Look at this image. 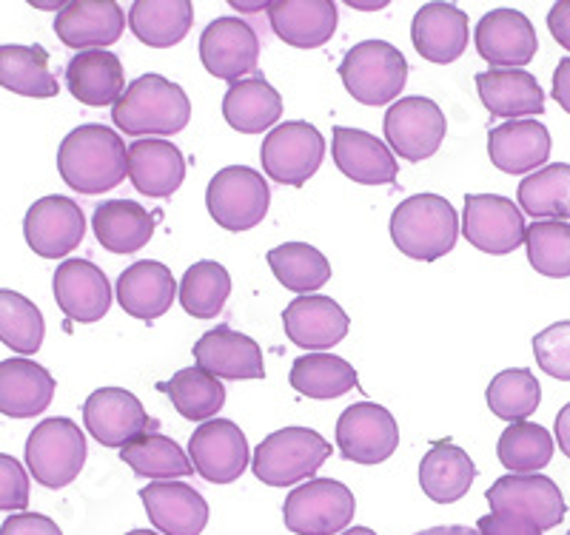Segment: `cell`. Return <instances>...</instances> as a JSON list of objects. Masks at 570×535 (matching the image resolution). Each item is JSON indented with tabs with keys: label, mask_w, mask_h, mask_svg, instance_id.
Returning <instances> with one entry per match:
<instances>
[{
	"label": "cell",
	"mask_w": 570,
	"mask_h": 535,
	"mask_svg": "<svg viewBox=\"0 0 570 535\" xmlns=\"http://www.w3.org/2000/svg\"><path fill=\"white\" fill-rule=\"evenodd\" d=\"M331 155L340 171L360 186H394L396 182L394 155L383 140H376L368 131L334 126Z\"/></svg>",
	"instance_id": "cb8c5ba5"
},
{
	"label": "cell",
	"mask_w": 570,
	"mask_h": 535,
	"mask_svg": "<svg viewBox=\"0 0 570 535\" xmlns=\"http://www.w3.org/2000/svg\"><path fill=\"white\" fill-rule=\"evenodd\" d=\"M485 399L493 416L517 425V422H525L528 416L537 413L539 402H542V387L531 370L508 368L493 376L485 390Z\"/></svg>",
	"instance_id": "ee69618b"
},
{
	"label": "cell",
	"mask_w": 570,
	"mask_h": 535,
	"mask_svg": "<svg viewBox=\"0 0 570 535\" xmlns=\"http://www.w3.org/2000/svg\"><path fill=\"white\" fill-rule=\"evenodd\" d=\"M83 422L91 439H98L104 447H120L124 450L140 433L160 427L142 410L140 399L124 387H100L86 399Z\"/></svg>",
	"instance_id": "5bb4252c"
},
{
	"label": "cell",
	"mask_w": 570,
	"mask_h": 535,
	"mask_svg": "<svg viewBox=\"0 0 570 535\" xmlns=\"http://www.w3.org/2000/svg\"><path fill=\"white\" fill-rule=\"evenodd\" d=\"M528 259L548 279L570 277V222L542 220L528 228Z\"/></svg>",
	"instance_id": "7dc6e473"
},
{
	"label": "cell",
	"mask_w": 570,
	"mask_h": 535,
	"mask_svg": "<svg viewBox=\"0 0 570 535\" xmlns=\"http://www.w3.org/2000/svg\"><path fill=\"white\" fill-rule=\"evenodd\" d=\"M188 458L195 473L212 484H232L248 467L246 433L228 419L203 422L188 439Z\"/></svg>",
	"instance_id": "2e32d148"
},
{
	"label": "cell",
	"mask_w": 570,
	"mask_h": 535,
	"mask_svg": "<svg viewBox=\"0 0 570 535\" xmlns=\"http://www.w3.org/2000/svg\"><path fill=\"white\" fill-rule=\"evenodd\" d=\"M268 265L279 285L294 294H312L331 279V262L308 242H285L268 251Z\"/></svg>",
	"instance_id": "b9f144b4"
},
{
	"label": "cell",
	"mask_w": 570,
	"mask_h": 535,
	"mask_svg": "<svg viewBox=\"0 0 570 535\" xmlns=\"http://www.w3.org/2000/svg\"><path fill=\"white\" fill-rule=\"evenodd\" d=\"M23 237L38 257H69L83 242L86 217L75 200L60 197V194H49V197H40L27 211Z\"/></svg>",
	"instance_id": "9a60e30c"
},
{
	"label": "cell",
	"mask_w": 570,
	"mask_h": 535,
	"mask_svg": "<svg viewBox=\"0 0 570 535\" xmlns=\"http://www.w3.org/2000/svg\"><path fill=\"white\" fill-rule=\"evenodd\" d=\"M272 202V188L259 171L248 166L220 168L212 177L206 191V206L212 220L232 234L252 231L263 222Z\"/></svg>",
	"instance_id": "8992f818"
},
{
	"label": "cell",
	"mask_w": 570,
	"mask_h": 535,
	"mask_svg": "<svg viewBox=\"0 0 570 535\" xmlns=\"http://www.w3.org/2000/svg\"><path fill=\"white\" fill-rule=\"evenodd\" d=\"M288 382L308 399H340L360 385L354 365L334 354H303L294 359Z\"/></svg>",
	"instance_id": "f35d334b"
},
{
	"label": "cell",
	"mask_w": 570,
	"mask_h": 535,
	"mask_svg": "<svg viewBox=\"0 0 570 535\" xmlns=\"http://www.w3.org/2000/svg\"><path fill=\"white\" fill-rule=\"evenodd\" d=\"M473 478H476V465L471 456L448 439L434 442L420 462L422 493L436 504L460 502L471 491Z\"/></svg>",
	"instance_id": "836d02e7"
},
{
	"label": "cell",
	"mask_w": 570,
	"mask_h": 535,
	"mask_svg": "<svg viewBox=\"0 0 570 535\" xmlns=\"http://www.w3.org/2000/svg\"><path fill=\"white\" fill-rule=\"evenodd\" d=\"M223 117L240 135H259L272 126L277 129V120L283 117V97L263 75H252L228 86L223 97Z\"/></svg>",
	"instance_id": "d6a6232c"
},
{
	"label": "cell",
	"mask_w": 570,
	"mask_h": 535,
	"mask_svg": "<svg viewBox=\"0 0 570 535\" xmlns=\"http://www.w3.org/2000/svg\"><path fill=\"white\" fill-rule=\"evenodd\" d=\"M232 294V277L220 262L200 259L183 274L180 305L195 319H214Z\"/></svg>",
	"instance_id": "f6af8a7d"
},
{
	"label": "cell",
	"mask_w": 570,
	"mask_h": 535,
	"mask_svg": "<svg viewBox=\"0 0 570 535\" xmlns=\"http://www.w3.org/2000/svg\"><path fill=\"white\" fill-rule=\"evenodd\" d=\"M58 308L71 323H98L111 308L109 277L89 259H66L52 277Z\"/></svg>",
	"instance_id": "d6986e66"
},
{
	"label": "cell",
	"mask_w": 570,
	"mask_h": 535,
	"mask_svg": "<svg viewBox=\"0 0 570 535\" xmlns=\"http://www.w3.org/2000/svg\"><path fill=\"white\" fill-rule=\"evenodd\" d=\"M0 86L20 97H35V100H49L60 91L43 46L20 43L0 46Z\"/></svg>",
	"instance_id": "8d00e7d4"
},
{
	"label": "cell",
	"mask_w": 570,
	"mask_h": 535,
	"mask_svg": "<svg viewBox=\"0 0 570 535\" xmlns=\"http://www.w3.org/2000/svg\"><path fill=\"white\" fill-rule=\"evenodd\" d=\"M348 314L334 299L320 297V294L297 297L283 310L285 336L297 348L314 350V354H325V348L343 343L348 336Z\"/></svg>",
	"instance_id": "44dd1931"
},
{
	"label": "cell",
	"mask_w": 570,
	"mask_h": 535,
	"mask_svg": "<svg viewBox=\"0 0 570 535\" xmlns=\"http://www.w3.org/2000/svg\"><path fill=\"white\" fill-rule=\"evenodd\" d=\"M517 200L522 211L531 214L533 220H559L570 222V166L553 162V166L537 168L533 175L519 182Z\"/></svg>",
	"instance_id": "74e56055"
},
{
	"label": "cell",
	"mask_w": 570,
	"mask_h": 535,
	"mask_svg": "<svg viewBox=\"0 0 570 535\" xmlns=\"http://www.w3.org/2000/svg\"><path fill=\"white\" fill-rule=\"evenodd\" d=\"M126 29V14L115 0H71L55 18V34L69 49H106Z\"/></svg>",
	"instance_id": "ffe728a7"
},
{
	"label": "cell",
	"mask_w": 570,
	"mask_h": 535,
	"mask_svg": "<svg viewBox=\"0 0 570 535\" xmlns=\"http://www.w3.org/2000/svg\"><path fill=\"white\" fill-rule=\"evenodd\" d=\"M564 535H570V529H568V533H564Z\"/></svg>",
	"instance_id": "94428289"
},
{
	"label": "cell",
	"mask_w": 570,
	"mask_h": 535,
	"mask_svg": "<svg viewBox=\"0 0 570 535\" xmlns=\"http://www.w3.org/2000/svg\"><path fill=\"white\" fill-rule=\"evenodd\" d=\"M476 52L491 66H528L539 52L537 29L519 9H491L473 34Z\"/></svg>",
	"instance_id": "ac0fdd59"
},
{
	"label": "cell",
	"mask_w": 570,
	"mask_h": 535,
	"mask_svg": "<svg viewBox=\"0 0 570 535\" xmlns=\"http://www.w3.org/2000/svg\"><path fill=\"white\" fill-rule=\"evenodd\" d=\"M385 140L409 162L434 157L445 140V115L431 97H402L383 120Z\"/></svg>",
	"instance_id": "7c38bea8"
},
{
	"label": "cell",
	"mask_w": 570,
	"mask_h": 535,
	"mask_svg": "<svg viewBox=\"0 0 570 535\" xmlns=\"http://www.w3.org/2000/svg\"><path fill=\"white\" fill-rule=\"evenodd\" d=\"M200 60L208 75L228 83H240L257 69V32L240 18L212 20L200 34Z\"/></svg>",
	"instance_id": "e0dca14e"
},
{
	"label": "cell",
	"mask_w": 570,
	"mask_h": 535,
	"mask_svg": "<svg viewBox=\"0 0 570 535\" xmlns=\"http://www.w3.org/2000/svg\"><path fill=\"white\" fill-rule=\"evenodd\" d=\"M129 180L146 197H171L186 180V157L169 140H142L129 146Z\"/></svg>",
	"instance_id": "f1b7e54d"
},
{
	"label": "cell",
	"mask_w": 570,
	"mask_h": 535,
	"mask_svg": "<svg viewBox=\"0 0 570 535\" xmlns=\"http://www.w3.org/2000/svg\"><path fill=\"white\" fill-rule=\"evenodd\" d=\"M195 23V3L188 0H137L129 9V27L140 43L171 49Z\"/></svg>",
	"instance_id": "d590c367"
},
{
	"label": "cell",
	"mask_w": 570,
	"mask_h": 535,
	"mask_svg": "<svg viewBox=\"0 0 570 535\" xmlns=\"http://www.w3.org/2000/svg\"><path fill=\"white\" fill-rule=\"evenodd\" d=\"M29 507V476L18 458L0 453V509Z\"/></svg>",
	"instance_id": "681fc988"
},
{
	"label": "cell",
	"mask_w": 570,
	"mask_h": 535,
	"mask_svg": "<svg viewBox=\"0 0 570 535\" xmlns=\"http://www.w3.org/2000/svg\"><path fill=\"white\" fill-rule=\"evenodd\" d=\"M177 297V283L171 277L169 265L155 259H140L129 265L117 279V303L135 319L155 323L171 308Z\"/></svg>",
	"instance_id": "484cf974"
},
{
	"label": "cell",
	"mask_w": 570,
	"mask_h": 535,
	"mask_svg": "<svg viewBox=\"0 0 570 535\" xmlns=\"http://www.w3.org/2000/svg\"><path fill=\"white\" fill-rule=\"evenodd\" d=\"M348 95L363 106H389L409 83V60L385 40H363L340 63Z\"/></svg>",
	"instance_id": "277c9868"
},
{
	"label": "cell",
	"mask_w": 570,
	"mask_h": 535,
	"mask_svg": "<svg viewBox=\"0 0 570 535\" xmlns=\"http://www.w3.org/2000/svg\"><path fill=\"white\" fill-rule=\"evenodd\" d=\"M548 29L564 52H570V0L553 3L551 12H548Z\"/></svg>",
	"instance_id": "f5cc1de1"
},
{
	"label": "cell",
	"mask_w": 570,
	"mask_h": 535,
	"mask_svg": "<svg viewBox=\"0 0 570 535\" xmlns=\"http://www.w3.org/2000/svg\"><path fill=\"white\" fill-rule=\"evenodd\" d=\"M476 529L482 535H542V529L537 524L511 516V513H488V516H482L476 522Z\"/></svg>",
	"instance_id": "816d5d0a"
},
{
	"label": "cell",
	"mask_w": 570,
	"mask_h": 535,
	"mask_svg": "<svg viewBox=\"0 0 570 535\" xmlns=\"http://www.w3.org/2000/svg\"><path fill=\"white\" fill-rule=\"evenodd\" d=\"M325 140L317 131V126L305 123V120H288L272 129L263 140L259 160L263 171L279 186L303 188L305 182L317 175L323 166Z\"/></svg>",
	"instance_id": "9c48e42d"
},
{
	"label": "cell",
	"mask_w": 570,
	"mask_h": 535,
	"mask_svg": "<svg viewBox=\"0 0 570 535\" xmlns=\"http://www.w3.org/2000/svg\"><path fill=\"white\" fill-rule=\"evenodd\" d=\"M126 535H157L155 529H131V533H126Z\"/></svg>",
	"instance_id": "91938a15"
},
{
	"label": "cell",
	"mask_w": 570,
	"mask_h": 535,
	"mask_svg": "<svg viewBox=\"0 0 570 535\" xmlns=\"http://www.w3.org/2000/svg\"><path fill=\"white\" fill-rule=\"evenodd\" d=\"M86 465V436L71 419H43L27 439V467L35 482L60 491L80 476Z\"/></svg>",
	"instance_id": "52a82bcc"
},
{
	"label": "cell",
	"mask_w": 570,
	"mask_h": 535,
	"mask_svg": "<svg viewBox=\"0 0 570 535\" xmlns=\"http://www.w3.org/2000/svg\"><path fill=\"white\" fill-rule=\"evenodd\" d=\"M400 427L383 405L356 402L345 407L337 422V447L343 458L356 465H380L394 456Z\"/></svg>",
	"instance_id": "4fadbf2b"
},
{
	"label": "cell",
	"mask_w": 570,
	"mask_h": 535,
	"mask_svg": "<svg viewBox=\"0 0 570 535\" xmlns=\"http://www.w3.org/2000/svg\"><path fill=\"white\" fill-rule=\"evenodd\" d=\"M411 40L431 63H454L468 49V14L454 3H425L414 14Z\"/></svg>",
	"instance_id": "4316f807"
},
{
	"label": "cell",
	"mask_w": 570,
	"mask_h": 535,
	"mask_svg": "<svg viewBox=\"0 0 570 535\" xmlns=\"http://www.w3.org/2000/svg\"><path fill=\"white\" fill-rule=\"evenodd\" d=\"M146 516L163 535H200L208 524V504L195 487L180 482H155L140 487Z\"/></svg>",
	"instance_id": "603a6c76"
},
{
	"label": "cell",
	"mask_w": 570,
	"mask_h": 535,
	"mask_svg": "<svg viewBox=\"0 0 570 535\" xmlns=\"http://www.w3.org/2000/svg\"><path fill=\"white\" fill-rule=\"evenodd\" d=\"M331 445L308 427H283L254 450V476L268 487H292L308 482L328 462Z\"/></svg>",
	"instance_id": "5b68a950"
},
{
	"label": "cell",
	"mask_w": 570,
	"mask_h": 535,
	"mask_svg": "<svg viewBox=\"0 0 570 535\" xmlns=\"http://www.w3.org/2000/svg\"><path fill=\"white\" fill-rule=\"evenodd\" d=\"M197 368L217 379H263L266 376V361L263 350L252 336L237 334L228 325H217L214 330L200 336L195 345Z\"/></svg>",
	"instance_id": "7402d4cb"
},
{
	"label": "cell",
	"mask_w": 570,
	"mask_h": 535,
	"mask_svg": "<svg viewBox=\"0 0 570 535\" xmlns=\"http://www.w3.org/2000/svg\"><path fill=\"white\" fill-rule=\"evenodd\" d=\"M476 91L491 117L522 120L544 111V91L533 75L522 69H491L476 75Z\"/></svg>",
	"instance_id": "83f0119b"
},
{
	"label": "cell",
	"mask_w": 570,
	"mask_h": 535,
	"mask_svg": "<svg viewBox=\"0 0 570 535\" xmlns=\"http://www.w3.org/2000/svg\"><path fill=\"white\" fill-rule=\"evenodd\" d=\"M491 162L505 175H528L551 157V131L539 120H508L488 135Z\"/></svg>",
	"instance_id": "f546056e"
},
{
	"label": "cell",
	"mask_w": 570,
	"mask_h": 535,
	"mask_svg": "<svg viewBox=\"0 0 570 535\" xmlns=\"http://www.w3.org/2000/svg\"><path fill=\"white\" fill-rule=\"evenodd\" d=\"M553 447H557V439L542 425L517 422L499 436L497 456L511 473L528 476V473H539L551 465Z\"/></svg>",
	"instance_id": "7bdbcfd3"
},
{
	"label": "cell",
	"mask_w": 570,
	"mask_h": 535,
	"mask_svg": "<svg viewBox=\"0 0 570 535\" xmlns=\"http://www.w3.org/2000/svg\"><path fill=\"white\" fill-rule=\"evenodd\" d=\"M533 356L544 374L570 382V319L539 330L533 336Z\"/></svg>",
	"instance_id": "c3c4849f"
},
{
	"label": "cell",
	"mask_w": 570,
	"mask_h": 535,
	"mask_svg": "<svg viewBox=\"0 0 570 535\" xmlns=\"http://www.w3.org/2000/svg\"><path fill=\"white\" fill-rule=\"evenodd\" d=\"M66 86L75 100L91 106V109L115 106L126 89L124 63L115 52H106V49L78 52L66 66Z\"/></svg>",
	"instance_id": "4dcf8cb0"
},
{
	"label": "cell",
	"mask_w": 570,
	"mask_h": 535,
	"mask_svg": "<svg viewBox=\"0 0 570 535\" xmlns=\"http://www.w3.org/2000/svg\"><path fill=\"white\" fill-rule=\"evenodd\" d=\"M485 498L493 513H511V516L525 518V522L537 524L542 533L559 527L568 513L559 484L539 473H528V476L508 473L488 487Z\"/></svg>",
	"instance_id": "8fae6325"
},
{
	"label": "cell",
	"mask_w": 570,
	"mask_h": 535,
	"mask_svg": "<svg viewBox=\"0 0 570 535\" xmlns=\"http://www.w3.org/2000/svg\"><path fill=\"white\" fill-rule=\"evenodd\" d=\"M58 171L66 186L78 194H104L126 180L129 151L109 126L83 123L60 142Z\"/></svg>",
	"instance_id": "6da1fadb"
},
{
	"label": "cell",
	"mask_w": 570,
	"mask_h": 535,
	"mask_svg": "<svg viewBox=\"0 0 570 535\" xmlns=\"http://www.w3.org/2000/svg\"><path fill=\"white\" fill-rule=\"evenodd\" d=\"M351 7H356V9H383V7H389V3H385V0H380V3H351Z\"/></svg>",
	"instance_id": "680465c9"
},
{
	"label": "cell",
	"mask_w": 570,
	"mask_h": 535,
	"mask_svg": "<svg viewBox=\"0 0 570 535\" xmlns=\"http://www.w3.org/2000/svg\"><path fill=\"white\" fill-rule=\"evenodd\" d=\"M553 100L570 115V58L559 60L553 71Z\"/></svg>",
	"instance_id": "db71d44e"
},
{
	"label": "cell",
	"mask_w": 570,
	"mask_h": 535,
	"mask_svg": "<svg viewBox=\"0 0 570 535\" xmlns=\"http://www.w3.org/2000/svg\"><path fill=\"white\" fill-rule=\"evenodd\" d=\"M91 228L106 251L137 254L149 246L151 234H155V217L131 200H109L95 208Z\"/></svg>",
	"instance_id": "e575fe53"
},
{
	"label": "cell",
	"mask_w": 570,
	"mask_h": 535,
	"mask_svg": "<svg viewBox=\"0 0 570 535\" xmlns=\"http://www.w3.org/2000/svg\"><path fill=\"white\" fill-rule=\"evenodd\" d=\"M266 12L274 34L294 49H320L337 32V3L331 0H274Z\"/></svg>",
	"instance_id": "d4e9b609"
},
{
	"label": "cell",
	"mask_w": 570,
	"mask_h": 535,
	"mask_svg": "<svg viewBox=\"0 0 570 535\" xmlns=\"http://www.w3.org/2000/svg\"><path fill=\"white\" fill-rule=\"evenodd\" d=\"M111 120L131 137L177 135L191 120V103L180 86L149 71L126 86L124 97L111 106Z\"/></svg>",
	"instance_id": "7a4b0ae2"
},
{
	"label": "cell",
	"mask_w": 570,
	"mask_h": 535,
	"mask_svg": "<svg viewBox=\"0 0 570 535\" xmlns=\"http://www.w3.org/2000/svg\"><path fill=\"white\" fill-rule=\"evenodd\" d=\"M356 513L354 493L334 478H308L283 504L285 527L297 535H337Z\"/></svg>",
	"instance_id": "ba28073f"
},
{
	"label": "cell",
	"mask_w": 570,
	"mask_h": 535,
	"mask_svg": "<svg viewBox=\"0 0 570 535\" xmlns=\"http://www.w3.org/2000/svg\"><path fill=\"white\" fill-rule=\"evenodd\" d=\"M0 535H63V529L40 513H14L0 524Z\"/></svg>",
	"instance_id": "f907efd6"
},
{
	"label": "cell",
	"mask_w": 570,
	"mask_h": 535,
	"mask_svg": "<svg viewBox=\"0 0 570 535\" xmlns=\"http://www.w3.org/2000/svg\"><path fill=\"white\" fill-rule=\"evenodd\" d=\"M416 535H482L480 529H471V527H462V524H454V527H431V529H422Z\"/></svg>",
	"instance_id": "9f6ffc18"
},
{
	"label": "cell",
	"mask_w": 570,
	"mask_h": 535,
	"mask_svg": "<svg viewBox=\"0 0 570 535\" xmlns=\"http://www.w3.org/2000/svg\"><path fill=\"white\" fill-rule=\"evenodd\" d=\"M46 325L38 305L14 290L0 288V343L18 354H38L43 345Z\"/></svg>",
	"instance_id": "bcb514c9"
},
{
	"label": "cell",
	"mask_w": 570,
	"mask_h": 535,
	"mask_svg": "<svg viewBox=\"0 0 570 535\" xmlns=\"http://www.w3.org/2000/svg\"><path fill=\"white\" fill-rule=\"evenodd\" d=\"M553 439L559 442V450L570 458V402L557 413V427H553Z\"/></svg>",
	"instance_id": "11a10c76"
},
{
	"label": "cell",
	"mask_w": 570,
	"mask_h": 535,
	"mask_svg": "<svg viewBox=\"0 0 570 535\" xmlns=\"http://www.w3.org/2000/svg\"><path fill=\"white\" fill-rule=\"evenodd\" d=\"M343 535H376V533H374V529H368V527H348Z\"/></svg>",
	"instance_id": "6f0895ef"
},
{
	"label": "cell",
	"mask_w": 570,
	"mask_h": 535,
	"mask_svg": "<svg viewBox=\"0 0 570 535\" xmlns=\"http://www.w3.org/2000/svg\"><path fill=\"white\" fill-rule=\"evenodd\" d=\"M460 220L454 206L440 194H414L391 214V239L405 257L434 262L454 251Z\"/></svg>",
	"instance_id": "3957f363"
},
{
	"label": "cell",
	"mask_w": 570,
	"mask_h": 535,
	"mask_svg": "<svg viewBox=\"0 0 570 535\" xmlns=\"http://www.w3.org/2000/svg\"><path fill=\"white\" fill-rule=\"evenodd\" d=\"M55 399L52 374L32 359L0 361V413L9 419L40 416Z\"/></svg>",
	"instance_id": "1f68e13d"
},
{
	"label": "cell",
	"mask_w": 570,
	"mask_h": 535,
	"mask_svg": "<svg viewBox=\"0 0 570 535\" xmlns=\"http://www.w3.org/2000/svg\"><path fill=\"white\" fill-rule=\"evenodd\" d=\"M120 462H126L137 476L155 478V482H171V478L195 473V465L183 453V447L169 436H160L157 430L140 433L137 439H131L120 450Z\"/></svg>",
	"instance_id": "ab89813d"
},
{
	"label": "cell",
	"mask_w": 570,
	"mask_h": 535,
	"mask_svg": "<svg viewBox=\"0 0 570 535\" xmlns=\"http://www.w3.org/2000/svg\"><path fill=\"white\" fill-rule=\"evenodd\" d=\"M160 390L169 394L171 405L188 422H212V416H217L220 407L226 405L223 382L203 368L177 370L166 385H160Z\"/></svg>",
	"instance_id": "60d3db41"
},
{
	"label": "cell",
	"mask_w": 570,
	"mask_h": 535,
	"mask_svg": "<svg viewBox=\"0 0 570 535\" xmlns=\"http://www.w3.org/2000/svg\"><path fill=\"white\" fill-rule=\"evenodd\" d=\"M462 237L491 257H505L525 242L528 228L522 211L508 197L468 194L462 211Z\"/></svg>",
	"instance_id": "30bf717a"
}]
</instances>
